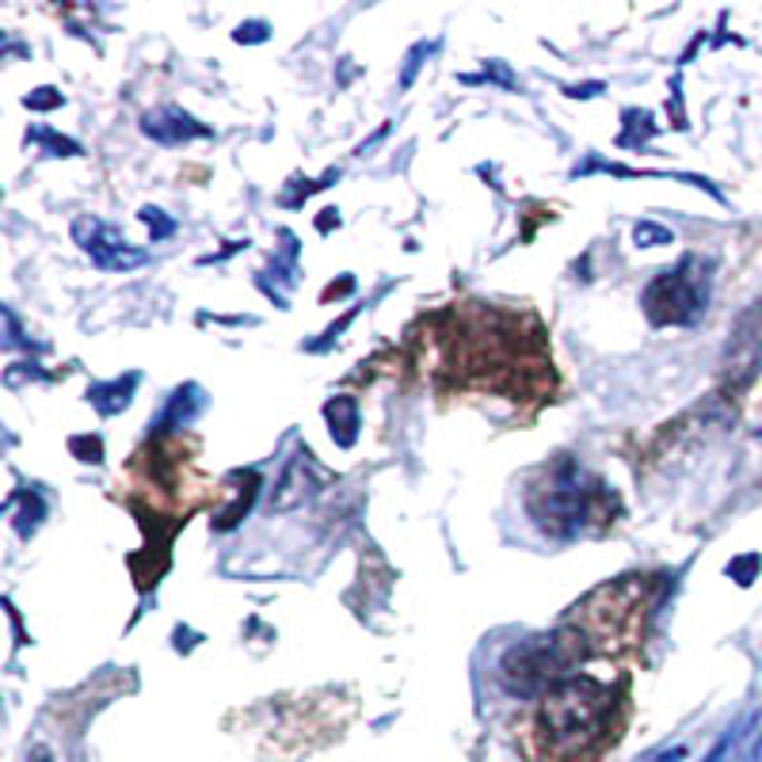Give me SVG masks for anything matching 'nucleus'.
I'll list each match as a JSON object with an SVG mask.
<instances>
[{"label": "nucleus", "instance_id": "23", "mask_svg": "<svg viewBox=\"0 0 762 762\" xmlns=\"http://www.w3.org/2000/svg\"><path fill=\"white\" fill-rule=\"evenodd\" d=\"M4 347L8 351H15V347H28V339L20 336V325H15V313L12 309H4Z\"/></svg>", "mask_w": 762, "mask_h": 762}, {"label": "nucleus", "instance_id": "2", "mask_svg": "<svg viewBox=\"0 0 762 762\" xmlns=\"http://www.w3.org/2000/svg\"><path fill=\"white\" fill-rule=\"evenodd\" d=\"M625 728V686L568 675L537 698L523 732L530 762H599Z\"/></svg>", "mask_w": 762, "mask_h": 762}, {"label": "nucleus", "instance_id": "21", "mask_svg": "<svg viewBox=\"0 0 762 762\" xmlns=\"http://www.w3.org/2000/svg\"><path fill=\"white\" fill-rule=\"evenodd\" d=\"M431 50H435V43H420L416 50H412V54H409V65H404V73H401V88H412V80H416V69L424 65L420 57L431 54Z\"/></svg>", "mask_w": 762, "mask_h": 762}, {"label": "nucleus", "instance_id": "13", "mask_svg": "<svg viewBox=\"0 0 762 762\" xmlns=\"http://www.w3.org/2000/svg\"><path fill=\"white\" fill-rule=\"evenodd\" d=\"M203 404H206V396H203V389L198 385H184L179 389L176 396H172V404L164 409V416H161V431H172V427H187L190 420L203 412Z\"/></svg>", "mask_w": 762, "mask_h": 762}, {"label": "nucleus", "instance_id": "18", "mask_svg": "<svg viewBox=\"0 0 762 762\" xmlns=\"http://www.w3.org/2000/svg\"><path fill=\"white\" fill-rule=\"evenodd\" d=\"M142 221L149 226V233H153V240H164V237L172 233V229H176V221L164 218V210H156V206H145V210H142Z\"/></svg>", "mask_w": 762, "mask_h": 762}, {"label": "nucleus", "instance_id": "3", "mask_svg": "<svg viewBox=\"0 0 762 762\" xmlns=\"http://www.w3.org/2000/svg\"><path fill=\"white\" fill-rule=\"evenodd\" d=\"M526 515L545 537H572L607 530L618 515V496L599 477L584 473L576 461H557L526 492Z\"/></svg>", "mask_w": 762, "mask_h": 762}, {"label": "nucleus", "instance_id": "20", "mask_svg": "<svg viewBox=\"0 0 762 762\" xmlns=\"http://www.w3.org/2000/svg\"><path fill=\"white\" fill-rule=\"evenodd\" d=\"M23 104H28L31 111H54V107H62V92H54V88H35Z\"/></svg>", "mask_w": 762, "mask_h": 762}, {"label": "nucleus", "instance_id": "11", "mask_svg": "<svg viewBox=\"0 0 762 762\" xmlns=\"http://www.w3.org/2000/svg\"><path fill=\"white\" fill-rule=\"evenodd\" d=\"M325 420L328 427H333V438L336 446H355V438H359V404L351 401V396H333V401L325 404Z\"/></svg>", "mask_w": 762, "mask_h": 762}, {"label": "nucleus", "instance_id": "9", "mask_svg": "<svg viewBox=\"0 0 762 762\" xmlns=\"http://www.w3.org/2000/svg\"><path fill=\"white\" fill-rule=\"evenodd\" d=\"M142 130L145 138L161 145H184V142H195V138H210L214 130L203 127L195 115H187L184 107H156L142 119Z\"/></svg>", "mask_w": 762, "mask_h": 762}, {"label": "nucleus", "instance_id": "10", "mask_svg": "<svg viewBox=\"0 0 762 762\" xmlns=\"http://www.w3.org/2000/svg\"><path fill=\"white\" fill-rule=\"evenodd\" d=\"M759 728H762L759 709H755V714H748L743 720H736V725L717 740V748L709 751L706 762H748L759 751V736H762Z\"/></svg>", "mask_w": 762, "mask_h": 762}, {"label": "nucleus", "instance_id": "26", "mask_svg": "<svg viewBox=\"0 0 762 762\" xmlns=\"http://www.w3.org/2000/svg\"><path fill=\"white\" fill-rule=\"evenodd\" d=\"M683 755H686V748H671V751H664V755H656L652 762H678Z\"/></svg>", "mask_w": 762, "mask_h": 762}, {"label": "nucleus", "instance_id": "27", "mask_svg": "<svg viewBox=\"0 0 762 762\" xmlns=\"http://www.w3.org/2000/svg\"><path fill=\"white\" fill-rule=\"evenodd\" d=\"M28 762H50V751L46 748H35V755H31Z\"/></svg>", "mask_w": 762, "mask_h": 762}, {"label": "nucleus", "instance_id": "15", "mask_svg": "<svg viewBox=\"0 0 762 762\" xmlns=\"http://www.w3.org/2000/svg\"><path fill=\"white\" fill-rule=\"evenodd\" d=\"M759 568H762V560L755 557V553H748V557H736L732 565H728V576H732L740 587H748L751 579L759 576Z\"/></svg>", "mask_w": 762, "mask_h": 762}, {"label": "nucleus", "instance_id": "5", "mask_svg": "<svg viewBox=\"0 0 762 762\" xmlns=\"http://www.w3.org/2000/svg\"><path fill=\"white\" fill-rule=\"evenodd\" d=\"M587 656V644L579 641V633L560 621L553 633L530 636V641L515 644L508 656L500 660V683L515 698H542L545 690H553L557 683H565L568 675H576L579 660Z\"/></svg>", "mask_w": 762, "mask_h": 762}, {"label": "nucleus", "instance_id": "14", "mask_svg": "<svg viewBox=\"0 0 762 762\" xmlns=\"http://www.w3.org/2000/svg\"><path fill=\"white\" fill-rule=\"evenodd\" d=\"M633 240L641 248H660V244H675V233L664 226H656V221H641V226L633 229Z\"/></svg>", "mask_w": 762, "mask_h": 762}, {"label": "nucleus", "instance_id": "12", "mask_svg": "<svg viewBox=\"0 0 762 762\" xmlns=\"http://www.w3.org/2000/svg\"><path fill=\"white\" fill-rule=\"evenodd\" d=\"M134 389H138V374H127V378L104 381V385H92L88 389V401H92V409L104 412V416H119L130 404V396H134Z\"/></svg>", "mask_w": 762, "mask_h": 762}, {"label": "nucleus", "instance_id": "22", "mask_svg": "<svg viewBox=\"0 0 762 762\" xmlns=\"http://www.w3.org/2000/svg\"><path fill=\"white\" fill-rule=\"evenodd\" d=\"M233 39H237V43H263V39H268V23H260V20H255V23H240Z\"/></svg>", "mask_w": 762, "mask_h": 762}, {"label": "nucleus", "instance_id": "24", "mask_svg": "<svg viewBox=\"0 0 762 762\" xmlns=\"http://www.w3.org/2000/svg\"><path fill=\"white\" fill-rule=\"evenodd\" d=\"M485 77H496L500 85H508V88H515V77H511L508 69H503L500 62H488V69H485Z\"/></svg>", "mask_w": 762, "mask_h": 762}, {"label": "nucleus", "instance_id": "7", "mask_svg": "<svg viewBox=\"0 0 762 762\" xmlns=\"http://www.w3.org/2000/svg\"><path fill=\"white\" fill-rule=\"evenodd\" d=\"M762 367V305H751V309L740 313L732 328V339H728L725 351V381L732 393L748 389L755 381Z\"/></svg>", "mask_w": 762, "mask_h": 762}, {"label": "nucleus", "instance_id": "6", "mask_svg": "<svg viewBox=\"0 0 762 762\" xmlns=\"http://www.w3.org/2000/svg\"><path fill=\"white\" fill-rule=\"evenodd\" d=\"M709 302V260L686 255L678 268L660 271L644 290L641 305L656 328H690L701 320Z\"/></svg>", "mask_w": 762, "mask_h": 762}, {"label": "nucleus", "instance_id": "28", "mask_svg": "<svg viewBox=\"0 0 762 762\" xmlns=\"http://www.w3.org/2000/svg\"><path fill=\"white\" fill-rule=\"evenodd\" d=\"M755 438H759V443H762V431H759V435H755Z\"/></svg>", "mask_w": 762, "mask_h": 762}, {"label": "nucleus", "instance_id": "4", "mask_svg": "<svg viewBox=\"0 0 762 762\" xmlns=\"http://www.w3.org/2000/svg\"><path fill=\"white\" fill-rule=\"evenodd\" d=\"M649 576H618L595 587L579 599L565 618L587 644V656H629L644 636V614H649Z\"/></svg>", "mask_w": 762, "mask_h": 762}, {"label": "nucleus", "instance_id": "17", "mask_svg": "<svg viewBox=\"0 0 762 762\" xmlns=\"http://www.w3.org/2000/svg\"><path fill=\"white\" fill-rule=\"evenodd\" d=\"M35 142H43L46 149H54V156H80V145L77 142H69V138H57V134H50V130H35Z\"/></svg>", "mask_w": 762, "mask_h": 762}, {"label": "nucleus", "instance_id": "1", "mask_svg": "<svg viewBox=\"0 0 762 762\" xmlns=\"http://www.w3.org/2000/svg\"><path fill=\"white\" fill-rule=\"evenodd\" d=\"M450 333H443L446 370H454L458 385L480 389H545V370L553 367L545 355V333H523L519 313H503L492 305L469 302L450 309Z\"/></svg>", "mask_w": 762, "mask_h": 762}, {"label": "nucleus", "instance_id": "16", "mask_svg": "<svg viewBox=\"0 0 762 762\" xmlns=\"http://www.w3.org/2000/svg\"><path fill=\"white\" fill-rule=\"evenodd\" d=\"M69 450L77 454L80 461H92V466H99V461H104V443H99V438H92V435H77L69 443Z\"/></svg>", "mask_w": 762, "mask_h": 762}, {"label": "nucleus", "instance_id": "8", "mask_svg": "<svg viewBox=\"0 0 762 762\" xmlns=\"http://www.w3.org/2000/svg\"><path fill=\"white\" fill-rule=\"evenodd\" d=\"M73 240H77V244L92 255L96 268H104V271H134L149 260L142 248H130L119 229L107 226V221H99V218L73 221Z\"/></svg>", "mask_w": 762, "mask_h": 762}, {"label": "nucleus", "instance_id": "19", "mask_svg": "<svg viewBox=\"0 0 762 762\" xmlns=\"http://www.w3.org/2000/svg\"><path fill=\"white\" fill-rule=\"evenodd\" d=\"M23 503H28V511H23L20 523H15V526H20V534L28 537L31 530L39 526V519H43V500H39V496H23Z\"/></svg>", "mask_w": 762, "mask_h": 762}, {"label": "nucleus", "instance_id": "25", "mask_svg": "<svg viewBox=\"0 0 762 762\" xmlns=\"http://www.w3.org/2000/svg\"><path fill=\"white\" fill-rule=\"evenodd\" d=\"M602 92V85H584V88H568V96H599Z\"/></svg>", "mask_w": 762, "mask_h": 762}]
</instances>
